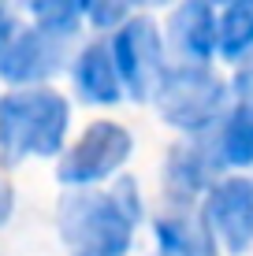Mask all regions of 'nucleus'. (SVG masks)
<instances>
[{
	"label": "nucleus",
	"instance_id": "1",
	"mask_svg": "<svg viewBox=\"0 0 253 256\" xmlns=\"http://www.w3.org/2000/svg\"><path fill=\"white\" fill-rule=\"evenodd\" d=\"M142 219L138 190L119 178L116 190H78L60 200V234L71 256H123Z\"/></svg>",
	"mask_w": 253,
	"mask_h": 256
},
{
	"label": "nucleus",
	"instance_id": "2",
	"mask_svg": "<svg viewBox=\"0 0 253 256\" xmlns=\"http://www.w3.org/2000/svg\"><path fill=\"white\" fill-rule=\"evenodd\" d=\"M67 138V104L45 86H15L0 96V164L15 167L30 156L60 152Z\"/></svg>",
	"mask_w": 253,
	"mask_h": 256
},
{
	"label": "nucleus",
	"instance_id": "3",
	"mask_svg": "<svg viewBox=\"0 0 253 256\" xmlns=\"http://www.w3.org/2000/svg\"><path fill=\"white\" fill-rule=\"evenodd\" d=\"M153 100L164 122L190 130V134H205L227 108V86L205 64H175L164 67L160 82L153 90Z\"/></svg>",
	"mask_w": 253,
	"mask_h": 256
},
{
	"label": "nucleus",
	"instance_id": "4",
	"mask_svg": "<svg viewBox=\"0 0 253 256\" xmlns=\"http://www.w3.org/2000/svg\"><path fill=\"white\" fill-rule=\"evenodd\" d=\"M112 60H116L119 82L134 100H149L156 82H160L168 56H164V38L153 19H123L112 38Z\"/></svg>",
	"mask_w": 253,
	"mask_h": 256
},
{
	"label": "nucleus",
	"instance_id": "5",
	"mask_svg": "<svg viewBox=\"0 0 253 256\" xmlns=\"http://www.w3.org/2000/svg\"><path fill=\"white\" fill-rule=\"evenodd\" d=\"M130 156V134L116 122H93L78 145L60 160V182L67 186H93L116 174Z\"/></svg>",
	"mask_w": 253,
	"mask_h": 256
},
{
	"label": "nucleus",
	"instance_id": "6",
	"mask_svg": "<svg viewBox=\"0 0 253 256\" xmlns=\"http://www.w3.org/2000/svg\"><path fill=\"white\" fill-rule=\"evenodd\" d=\"M67 38L71 34H56V30H45V26L15 30V38L0 48V78L12 86H38L52 78L64 67Z\"/></svg>",
	"mask_w": 253,
	"mask_h": 256
},
{
	"label": "nucleus",
	"instance_id": "7",
	"mask_svg": "<svg viewBox=\"0 0 253 256\" xmlns=\"http://www.w3.org/2000/svg\"><path fill=\"white\" fill-rule=\"evenodd\" d=\"M205 226L227 252H246L253 245V178H223L208 190Z\"/></svg>",
	"mask_w": 253,
	"mask_h": 256
},
{
	"label": "nucleus",
	"instance_id": "8",
	"mask_svg": "<svg viewBox=\"0 0 253 256\" xmlns=\"http://www.w3.org/2000/svg\"><path fill=\"white\" fill-rule=\"evenodd\" d=\"M164 48L179 56V64H205L216 52V15L212 0H182L168 19Z\"/></svg>",
	"mask_w": 253,
	"mask_h": 256
},
{
	"label": "nucleus",
	"instance_id": "9",
	"mask_svg": "<svg viewBox=\"0 0 253 256\" xmlns=\"http://www.w3.org/2000/svg\"><path fill=\"white\" fill-rule=\"evenodd\" d=\"M234 104L220 130V160L231 167L253 164V67H246L231 86Z\"/></svg>",
	"mask_w": 253,
	"mask_h": 256
},
{
	"label": "nucleus",
	"instance_id": "10",
	"mask_svg": "<svg viewBox=\"0 0 253 256\" xmlns=\"http://www.w3.org/2000/svg\"><path fill=\"white\" fill-rule=\"evenodd\" d=\"M75 93L90 104H116L123 96V82H119L112 48L97 41L75 60Z\"/></svg>",
	"mask_w": 253,
	"mask_h": 256
},
{
	"label": "nucleus",
	"instance_id": "11",
	"mask_svg": "<svg viewBox=\"0 0 253 256\" xmlns=\"http://www.w3.org/2000/svg\"><path fill=\"white\" fill-rule=\"evenodd\" d=\"M216 52L223 60L253 56V0H227L216 19Z\"/></svg>",
	"mask_w": 253,
	"mask_h": 256
},
{
	"label": "nucleus",
	"instance_id": "12",
	"mask_svg": "<svg viewBox=\"0 0 253 256\" xmlns=\"http://www.w3.org/2000/svg\"><path fill=\"white\" fill-rule=\"evenodd\" d=\"M208 174H212V164H208V156H205V141H194L190 148H179V152L171 156L164 186L175 193L179 200H190L208 186Z\"/></svg>",
	"mask_w": 253,
	"mask_h": 256
},
{
	"label": "nucleus",
	"instance_id": "13",
	"mask_svg": "<svg viewBox=\"0 0 253 256\" xmlns=\"http://www.w3.org/2000/svg\"><path fill=\"white\" fill-rule=\"evenodd\" d=\"M156 238H160L164 256H212V234H208L205 219H186L171 216L156 223Z\"/></svg>",
	"mask_w": 253,
	"mask_h": 256
},
{
	"label": "nucleus",
	"instance_id": "14",
	"mask_svg": "<svg viewBox=\"0 0 253 256\" xmlns=\"http://www.w3.org/2000/svg\"><path fill=\"white\" fill-rule=\"evenodd\" d=\"M23 8L34 15V22L56 34H75L78 30V0H23Z\"/></svg>",
	"mask_w": 253,
	"mask_h": 256
},
{
	"label": "nucleus",
	"instance_id": "15",
	"mask_svg": "<svg viewBox=\"0 0 253 256\" xmlns=\"http://www.w3.org/2000/svg\"><path fill=\"white\" fill-rule=\"evenodd\" d=\"M130 8H134L130 0H78V12H82L93 26H101V30L119 26V22L127 19Z\"/></svg>",
	"mask_w": 253,
	"mask_h": 256
},
{
	"label": "nucleus",
	"instance_id": "16",
	"mask_svg": "<svg viewBox=\"0 0 253 256\" xmlns=\"http://www.w3.org/2000/svg\"><path fill=\"white\" fill-rule=\"evenodd\" d=\"M15 30H19V22H15L12 8H8V0H0V48L8 45V41L15 38Z\"/></svg>",
	"mask_w": 253,
	"mask_h": 256
},
{
	"label": "nucleus",
	"instance_id": "17",
	"mask_svg": "<svg viewBox=\"0 0 253 256\" xmlns=\"http://www.w3.org/2000/svg\"><path fill=\"white\" fill-rule=\"evenodd\" d=\"M12 204H15V193H12V186H8L4 178H0V226L8 223V216H12Z\"/></svg>",
	"mask_w": 253,
	"mask_h": 256
},
{
	"label": "nucleus",
	"instance_id": "18",
	"mask_svg": "<svg viewBox=\"0 0 253 256\" xmlns=\"http://www.w3.org/2000/svg\"><path fill=\"white\" fill-rule=\"evenodd\" d=\"M130 4H142V8H160V4H171V0H130Z\"/></svg>",
	"mask_w": 253,
	"mask_h": 256
},
{
	"label": "nucleus",
	"instance_id": "19",
	"mask_svg": "<svg viewBox=\"0 0 253 256\" xmlns=\"http://www.w3.org/2000/svg\"><path fill=\"white\" fill-rule=\"evenodd\" d=\"M223 4H227V0H223Z\"/></svg>",
	"mask_w": 253,
	"mask_h": 256
}]
</instances>
